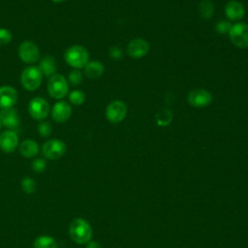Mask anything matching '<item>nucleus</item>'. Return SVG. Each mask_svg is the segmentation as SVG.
I'll return each mask as SVG.
<instances>
[{
  "label": "nucleus",
  "instance_id": "obj_28",
  "mask_svg": "<svg viewBox=\"0 0 248 248\" xmlns=\"http://www.w3.org/2000/svg\"><path fill=\"white\" fill-rule=\"evenodd\" d=\"M12 41V33L6 28H0V45H8Z\"/></svg>",
  "mask_w": 248,
  "mask_h": 248
},
{
  "label": "nucleus",
  "instance_id": "obj_7",
  "mask_svg": "<svg viewBox=\"0 0 248 248\" xmlns=\"http://www.w3.org/2000/svg\"><path fill=\"white\" fill-rule=\"evenodd\" d=\"M213 101L212 94L203 88H196L189 92L187 96L188 104L197 108H202L208 107Z\"/></svg>",
  "mask_w": 248,
  "mask_h": 248
},
{
  "label": "nucleus",
  "instance_id": "obj_24",
  "mask_svg": "<svg viewBox=\"0 0 248 248\" xmlns=\"http://www.w3.org/2000/svg\"><path fill=\"white\" fill-rule=\"evenodd\" d=\"M20 186H21L22 191L25 192L26 194H33L37 188V184H36L35 180L30 177H24L21 180Z\"/></svg>",
  "mask_w": 248,
  "mask_h": 248
},
{
  "label": "nucleus",
  "instance_id": "obj_3",
  "mask_svg": "<svg viewBox=\"0 0 248 248\" xmlns=\"http://www.w3.org/2000/svg\"><path fill=\"white\" fill-rule=\"evenodd\" d=\"M43 74L39 67L37 66H29L26 67L20 76L21 85L27 91H35L39 88L42 83Z\"/></svg>",
  "mask_w": 248,
  "mask_h": 248
},
{
  "label": "nucleus",
  "instance_id": "obj_26",
  "mask_svg": "<svg viewBox=\"0 0 248 248\" xmlns=\"http://www.w3.org/2000/svg\"><path fill=\"white\" fill-rule=\"evenodd\" d=\"M232 27V23L229 21V20H220L216 23L215 25V30L218 34H221V35H228L229 34V31Z\"/></svg>",
  "mask_w": 248,
  "mask_h": 248
},
{
  "label": "nucleus",
  "instance_id": "obj_10",
  "mask_svg": "<svg viewBox=\"0 0 248 248\" xmlns=\"http://www.w3.org/2000/svg\"><path fill=\"white\" fill-rule=\"evenodd\" d=\"M150 49L148 42L141 38H136L131 40L126 47L128 55L133 59H140L144 57Z\"/></svg>",
  "mask_w": 248,
  "mask_h": 248
},
{
  "label": "nucleus",
  "instance_id": "obj_25",
  "mask_svg": "<svg viewBox=\"0 0 248 248\" xmlns=\"http://www.w3.org/2000/svg\"><path fill=\"white\" fill-rule=\"evenodd\" d=\"M82 79H83V76H82V73L79 70L75 69V70H73L72 72L69 73L68 81L72 85H74V86L79 85L82 82Z\"/></svg>",
  "mask_w": 248,
  "mask_h": 248
},
{
  "label": "nucleus",
  "instance_id": "obj_9",
  "mask_svg": "<svg viewBox=\"0 0 248 248\" xmlns=\"http://www.w3.org/2000/svg\"><path fill=\"white\" fill-rule=\"evenodd\" d=\"M42 152L46 159L55 160L65 154L66 145L60 140H49L44 143Z\"/></svg>",
  "mask_w": 248,
  "mask_h": 248
},
{
  "label": "nucleus",
  "instance_id": "obj_23",
  "mask_svg": "<svg viewBox=\"0 0 248 248\" xmlns=\"http://www.w3.org/2000/svg\"><path fill=\"white\" fill-rule=\"evenodd\" d=\"M70 102L75 106H80L85 101V94L81 90H73L69 94Z\"/></svg>",
  "mask_w": 248,
  "mask_h": 248
},
{
  "label": "nucleus",
  "instance_id": "obj_12",
  "mask_svg": "<svg viewBox=\"0 0 248 248\" xmlns=\"http://www.w3.org/2000/svg\"><path fill=\"white\" fill-rule=\"evenodd\" d=\"M72 115V107L65 101L57 102L52 109H51V116L52 119L57 123L66 122Z\"/></svg>",
  "mask_w": 248,
  "mask_h": 248
},
{
  "label": "nucleus",
  "instance_id": "obj_14",
  "mask_svg": "<svg viewBox=\"0 0 248 248\" xmlns=\"http://www.w3.org/2000/svg\"><path fill=\"white\" fill-rule=\"evenodd\" d=\"M18 144V138L15 131L7 130L0 134V148L6 152L11 153L16 150Z\"/></svg>",
  "mask_w": 248,
  "mask_h": 248
},
{
  "label": "nucleus",
  "instance_id": "obj_27",
  "mask_svg": "<svg viewBox=\"0 0 248 248\" xmlns=\"http://www.w3.org/2000/svg\"><path fill=\"white\" fill-rule=\"evenodd\" d=\"M38 132L42 137H49L52 133L51 125L48 122H42L38 126Z\"/></svg>",
  "mask_w": 248,
  "mask_h": 248
},
{
  "label": "nucleus",
  "instance_id": "obj_5",
  "mask_svg": "<svg viewBox=\"0 0 248 248\" xmlns=\"http://www.w3.org/2000/svg\"><path fill=\"white\" fill-rule=\"evenodd\" d=\"M229 38L232 44L239 48L248 47V24L238 21L232 24L229 31Z\"/></svg>",
  "mask_w": 248,
  "mask_h": 248
},
{
  "label": "nucleus",
  "instance_id": "obj_18",
  "mask_svg": "<svg viewBox=\"0 0 248 248\" xmlns=\"http://www.w3.org/2000/svg\"><path fill=\"white\" fill-rule=\"evenodd\" d=\"M19 152L25 158H33L39 152L38 143L33 140H25L19 145Z\"/></svg>",
  "mask_w": 248,
  "mask_h": 248
},
{
  "label": "nucleus",
  "instance_id": "obj_4",
  "mask_svg": "<svg viewBox=\"0 0 248 248\" xmlns=\"http://www.w3.org/2000/svg\"><path fill=\"white\" fill-rule=\"evenodd\" d=\"M47 91L51 98L62 99L69 93L68 80L60 74H54L49 77L47 81Z\"/></svg>",
  "mask_w": 248,
  "mask_h": 248
},
{
  "label": "nucleus",
  "instance_id": "obj_13",
  "mask_svg": "<svg viewBox=\"0 0 248 248\" xmlns=\"http://www.w3.org/2000/svg\"><path fill=\"white\" fill-rule=\"evenodd\" d=\"M225 15L229 21H239L245 15V8L239 1L232 0L225 6Z\"/></svg>",
  "mask_w": 248,
  "mask_h": 248
},
{
  "label": "nucleus",
  "instance_id": "obj_17",
  "mask_svg": "<svg viewBox=\"0 0 248 248\" xmlns=\"http://www.w3.org/2000/svg\"><path fill=\"white\" fill-rule=\"evenodd\" d=\"M105 72V67L103 63L100 61H88V63L84 66V74L87 78L91 79L99 78L100 77L103 76Z\"/></svg>",
  "mask_w": 248,
  "mask_h": 248
},
{
  "label": "nucleus",
  "instance_id": "obj_20",
  "mask_svg": "<svg viewBox=\"0 0 248 248\" xmlns=\"http://www.w3.org/2000/svg\"><path fill=\"white\" fill-rule=\"evenodd\" d=\"M199 12L203 19H210L215 12V6L211 0H202L199 4Z\"/></svg>",
  "mask_w": 248,
  "mask_h": 248
},
{
  "label": "nucleus",
  "instance_id": "obj_11",
  "mask_svg": "<svg viewBox=\"0 0 248 248\" xmlns=\"http://www.w3.org/2000/svg\"><path fill=\"white\" fill-rule=\"evenodd\" d=\"M18 56L21 61L31 64L35 63L40 58L38 46L31 41H24L18 46Z\"/></svg>",
  "mask_w": 248,
  "mask_h": 248
},
{
  "label": "nucleus",
  "instance_id": "obj_21",
  "mask_svg": "<svg viewBox=\"0 0 248 248\" xmlns=\"http://www.w3.org/2000/svg\"><path fill=\"white\" fill-rule=\"evenodd\" d=\"M34 248H57V242L48 235H41L35 239Z\"/></svg>",
  "mask_w": 248,
  "mask_h": 248
},
{
  "label": "nucleus",
  "instance_id": "obj_32",
  "mask_svg": "<svg viewBox=\"0 0 248 248\" xmlns=\"http://www.w3.org/2000/svg\"><path fill=\"white\" fill-rule=\"evenodd\" d=\"M51 1H53L55 3H61V2H64L65 0H51Z\"/></svg>",
  "mask_w": 248,
  "mask_h": 248
},
{
  "label": "nucleus",
  "instance_id": "obj_19",
  "mask_svg": "<svg viewBox=\"0 0 248 248\" xmlns=\"http://www.w3.org/2000/svg\"><path fill=\"white\" fill-rule=\"evenodd\" d=\"M39 69L41 70L43 76L51 77L52 75L56 74V62L54 57L52 56H45L40 61Z\"/></svg>",
  "mask_w": 248,
  "mask_h": 248
},
{
  "label": "nucleus",
  "instance_id": "obj_22",
  "mask_svg": "<svg viewBox=\"0 0 248 248\" xmlns=\"http://www.w3.org/2000/svg\"><path fill=\"white\" fill-rule=\"evenodd\" d=\"M172 112L168 108H163L157 113V124L159 126H167L172 120Z\"/></svg>",
  "mask_w": 248,
  "mask_h": 248
},
{
  "label": "nucleus",
  "instance_id": "obj_29",
  "mask_svg": "<svg viewBox=\"0 0 248 248\" xmlns=\"http://www.w3.org/2000/svg\"><path fill=\"white\" fill-rule=\"evenodd\" d=\"M46 167V163L42 158H37L32 162V169L36 172H43Z\"/></svg>",
  "mask_w": 248,
  "mask_h": 248
},
{
  "label": "nucleus",
  "instance_id": "obj_1",
  "mask_svg": "<svg viewBox=\"0 0 248 248\" xmlns=\"http://www.w3.org/2000/svg\"><path fill=\"white\" fill-rule=\"evenodd\" d=\"M69 234L75 242L84 244L91 240L92 228L85 219L76 218L70 225Z\"/></svg>",
  "mask_w": 248,
  "mask_h": 248
},
{
  "label": "nucleus",
  "instance_id": "obj_15",
  "mask_svg": "<svg viewBox=\"0 0 248 248\" xmlns=\"http://www.w3.org/2000/svg\"><path fill=\"white\" fill-rule=\"evenodd\" d=\"M17 101V91L9 85L0 87V108H13Z\"/></svg>",
  "mask_w": 248,
  "mask_h": 248
},
{
  "label": "nucleus",
  "instance_id": "obj_31",
  "mask_svg": "<svg viewBox=\"0 0 248 248\" xmlns=\"http://www.w3.org/2000/svg\"><path fill=\"white\" fill-rule=\"evenodd\" d=\"M86 248H102V246L99 242L94 241V240H90L89 242H87Z\"/></svg>",
  "mask_w": 248,
  "mask_h": 248
},
{
  "label": "nucleus",
  "instance_id": "obj_16",
  "mask_svg": "<svg viewBox=\"0 0 248 248\" xmlns=\"http://www.w3.org/2000/svg\"><path fill=\"white\" fill-rule=\"evenodd\" d=\"M0 122L9 130L17 128L19 125V116L14 108H2L0 111Z\"/></svg>",
  "mask_w": 248,
  "mask_h": 248
},
{
  "label": "nucleus",
  "instance_id": "obj_2",
  "mask_svg": "<svg viewBox=\"0 0 248 248\" xmlns=\"http://www.w3.org/2000/svg\"><path fill=\"white\" fill-rule=\"evenodd\" d=\"M65 61L74 69H81L89 61V53L82 46H72L65 51Z\"/></svg>",
  "mask_w": 248,
  "mask_h": 248
},
{
  "label": "nucleus",
  "instance_id": "obj_6",
  "mask_svg": "<svg viewBox=\"0 0 248 248\" xmlns=\"http://www.w3.org/2000/svg\"><path fill=\"white\" fill-rule=\"evenodd\" d=\"M128 108L126 104L123 101L120 100H115L110 102L107 108H106V117L107 119L112 123V124H117L122 122L125 117L127 116Z\"/></svg>",
  "mask_w": 248,
  "mask_h": 248
},
{
  "label": "nucleus",
  "instance_id": "obj_8",
  "mask_svg": "<svg viewBox=\"0 0 248 248\" xmlns=\"http://www.w3.org/2000/svg\"><path fill=\"white\" fill-rule=\"evenodd\" d=\"M28 111L35 120H44L49 113V105L44 98L35 97L28 104Z\"/></svg>",
  "mask_w": 248,
  "mask_h": 248
},
{
  "label": "nucleus",
  "instance_id": "obj_33",
  "mask_svg": "<svg viewBox=\"0 0 248 248\" xmlns=\"http://www.w3.org/2000/svg\"><path fill=\"white\" fill-rule=\"evenodd\" d=\"M1 127H2V124H1V122H0V130H1Z\"/></svg>",
  "mask_w": 248,
  "mask_h": 248
},
{
  "label": "nucleus",
  "instance_id": "obj_30",
  "mask_svg": "<svg viewBox=\"0 0 248 248\" xmlns=\"http://www.w3.org/2000/svg\"><path fill=\"white\" fill-rule=\"evenodd\" d=\"M109 56L114 60H119L123 56V51L118 46H112L109 49Z\"/></svg>",
  "mask_w": 248,
  "mask_h": 248
}]
</instances>
